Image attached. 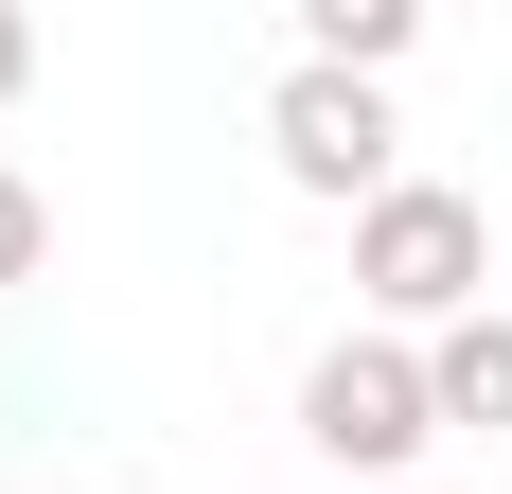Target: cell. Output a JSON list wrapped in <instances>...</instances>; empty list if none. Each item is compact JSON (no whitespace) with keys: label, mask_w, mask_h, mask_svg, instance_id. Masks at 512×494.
Masks as SVG:
<instances>
[{"label":"cell","mask_w":512,"mask_h":494,"mask_svg":"<svg viewBox=\"0 0 512 494\" xmlns=\"http://www.w3.org/2000/svg\"><path fill=\"white\" fill-rule=\"evenodd\" d=\"M354 300H371V336H460V318H495V212L460 177H389L354 212Z\"/></svg>","instance_id":"1"},{"label":"cell","mask_w":512,"mask_h":494,"mask_svg":"<svg viewBox=\"0 0 512 494\" xmlns=\"http://www.w3.org/2000/svg\"><path fill=\"white\" fill-rule=\"evenodd\" d=\"M301 442L336 459V477H407L424 442H442V371H424V336H336L301 371Z\"/></svg>","instance_id":"2"},{"label":"cell","mask_w":512,"mask_h":494,"mask_svg":"<svg viewBox=\"0 0 512 494\" xmlns=\"http://www.w3.org/2000/svg\"><path fill=\"white\" fill-rule=\"evenodd\" d=\"M265 159H283L318 212H371L389 195V89H371V71H283V89H265Z\"/></svg>","instance_id":"3"},{"label":"cell","mask_w":512,"mask_h":494,"mask_svg":"<svg viewBox=\"0 0 512 494\" xmlns=\"http://www.w3.org/2000/svg\"><path fill=\"white\" fill-rule=\"evenodd\" d=\"M407 36H424V0H301V71H407Z\"/></svg>","instance_id":"4"},{"label":"cell","mask_w":512,"mask_h":494,"mask_svg":"<svg viewBox=\"0 0 512 494\" xmlns=\"http://www.w3.org/2000/svg\"><path fill=\"white\" fill-rule=\"evenodd\" d=\"M424 371H442V424L512 442V318H460V336H424Z\"/></svg>","instance_id":"5"},{"label":"cell","mask_w":512,"mask_h":494,"mask_svg":"<svg viewBox=\"0 0 512 494\" xmlns=\"http://www.w3.org/2000/svg\"><path fill=\"white\" fill-rule=\"evenodd\" d=\"M36 265H53V195L0 159V283H36Z\"/></svg>","instance_id":"6"},{"label":"cell","mask_w":512,"mask_h":494,"mask_svg":"<svg viewBox=\"0 0 512 494\" xmlns=\"http://www.w3.org/2000/svg\"><path fill=\"white\" fill-rule=\"evenodd\" d=\"M36 89V18H18V0H0V106Z\"/></svg>","instance_id":"7"}]
</instances>
